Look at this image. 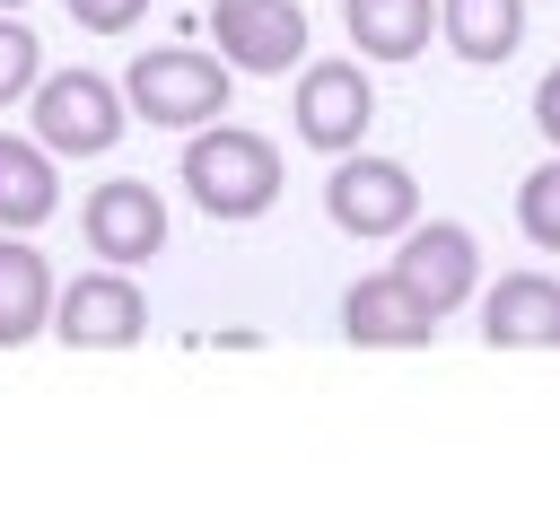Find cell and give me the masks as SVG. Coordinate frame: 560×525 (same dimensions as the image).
<instances>
[{"label": "cell", "mask_w": 560, "mask_h": 525, "mask_svg": "<svg viewBox=\"0 0 560 525\" xmlns=\"http://www.w3.org/2000/svg\"><path fill=\"white\" fill-rule=\"evenodd\" d=\"M140 9H149V0H70V18H79L88 35H122V26H140Z\"/></svg>", "instance_id": "18"}, {"label": "cell", "mask_w": 560, "mask_h": 525, "mask_svg": "<svg viewBox=\"0 0 560 525\" xmlns=\"http://www.w3.org/2000/svg\"><path fill=\"white\" fill-rule=\"evenodd\" d=\"M184 192L201 219H262L280 201V149L245 122H201L184 149Z\"/></svg>", "instance_id": "1"}, {"label": "cell", "mask_w": 560, "mask_h": 525, "mask_svg": "<svg viewBox=\"0 0 560 525\" xmlns=\"http://www.w3.org/2000/svg\"><path fill=\"white\" fill-rule=\"evenodd\" d=\"M210 44L228 70L245 79H280L306 61V9L298 0H219L210 9Z\"/></svg>", "instance_id": "8"}, {"label": "cell", "mask_w": 560, "mask_h": 525, "mask_svg": "<svg viewBox=\"0 0 560 525\" xmlns=\"http://www.w3.org/2000/svg\"><path fill=\"white\" fill-rule=\"evenodd\" d=\"M26 105H35V140L52 158H105V149H122V122H131L122 88L96 70H44L26 88Z\"/></svg>", "instance_id": "3"}, {"label": "cell", "mask_w": 560, "mask_h": 525, "mask_svg": "<svg viewBox=\"0 0 560 525\" xmlns=\"http://www.w3.org/2000/svg\"><path fill=\"white\" fill-rule=\"evenodd\" d=\"M394 280H402L429 315H455V306L481 289V245H472V228H455V219H411L402 245H394Z\"/></svg>", "instance_id": "7"}, {"label": "cell", "mask_w": 560, "mask_h": 525, "mask_svg": "<svg viewBox=\"0 0 560 525\" xmlns=\"http://www.w3.org/2000/svg\"><path fill=\"white\" fill-rule=\"evenodd\" d=\"M228 96H236L228 61L219 52H192V44H158V52H140L122 70V105L140 122H158V131H201V122L228 114Z\"/></svg>", "instance_id": "2"}, {"label": "cell", "mask_w": 560, "mask_h": 525, "mask_svg": "<svg viewBox=\"0 0 560 525\" xmlns=\"http://www.w3.org/2000/svg\"><path fill=\"white\" fill-rule=\"evenodd\" d=\"M341 26L368 61H420L438 35V0H341Z\"/></svg>", "instance_id": "14"}, {"label": "cell", "mask_w": 560, "mask_h": 525, "mask_svg": "<svg viewBox=\"0 0 560 525\" xmlns=\"http://www.w3.org/2000/svg\"><path fill=\"white\" fill-rule=\"evenodd\" d=\"M35 79H44V44H35V26L18 9H0V105H18Z\"/></svg>", "instance_id": "17"}, {"label": "cell", "mask_w": 560, "mask_h": 525, "mask_svg": "<svg viewBox=\"0 0 560 525\" xmlns=\"http://www.w3.org/2000/svg\"><path fill=\"white\" fill-rule=\"evenodd\" d=\"M481 341L490 350H560V280L551 271H508L481 298Z\"/></svg>", "instance_id": "11"}, {"label": "cell", "mask_w": 560, "mask_h": 525, "mask_svg": "<svg viewBox=\"0 0 560 525\" xmlns=\"http://www.w3.org/2000/svg\"><path fill=\"white\" fill-rule=\"evenodd\" d=\"M0 9H26V0H0Z\"/></svg>", "instance_id": "20"}, {"label": "cell", "mask_w": 560, "mask_h": 525, "mask_svg": "<svg viewBox=\"0 0 560 525\" xmlns=\"http://www.w3.org/2000/svg\"><path fill=\"white\" fill-rule=\"evenodd\" d=\"M516 228H525L542 254H560V158H542V166L516 184Z\"/></svg>", "instance_id": "16"}, {"label": "cell", "mask_w": 560, "mask_h": 525, "mask_svg": "<svg viewBox=\"0 0 560 525\" xmlns=\"http://www.w3.org/2000/svg\"><path fill=\"white\" fill-rule=\"evenodd\" d=\"M341 332H350L359 350H429L438 315H429L394 271H368V280L341 289Z\"/></svg>", "instance_id": "10"}, {"label": "cell", "mask_w": 560, "mask_h": 525, "mask_svg": "<svg viewBox=\"0 0 560 525\" xmlns=\"http://www.w3.org/2000/svg\"><path fill=\"white\" fill-rule=\"evenodd\" d=\"M534 131L560 149V70H542V88H534Z\"/></svg>", "instance_id": "19"}, {"label": "cell", "mask_w": 560, "mask_h": 525, "mask_svg": "<svg viewBox=\"0 0 560 525\" xmlns=\"http://www.w3.org/2000/svg\"><path fill=\"white\" fill-rule=\"evenodd\" d=\"M79 228H88V254L96 262H122V271L166 254V201H158V184H131V175L96 184L88 210H79Z\"/></svg>", "instance_id": "9"}, {"label": "cell", "mask_w": 560, "mask_h": 525, "mask_svg": "<svg viewBox=\"0 0 560 525\" xmlns=\"http://www.w3.org/2000/svg\"><path fill=\"white\" fill-rule=\"evenodd\" d=\"M324 219H332L341 236H402V228L420 219V184H411V166H394V158L341 149L332 175H324Z\"/></svg>", "instance_id": "4"}, {"label": "cell", "mask_w": 560, "mask_h": 525, "mask_svg": "<svg viewBox=\"0 0 560 525\" xmlns=\"http://www.w3.org/2000/svg\"><path fill=\"white\" fill-rule=\"evenodd\" d=\"M52 210H61V166H52V149H44V140L0 131V228L35 236Z\"/></svg>", "instance_id": "13"}, {"label": "cell", "mask_w": 560, "mask_h": 525, "mask_svg": "<svg viewBox=\"0 0 560 525\" xmlns=\"http://www.w3.org/2000/svg\"><path fill=\"white\" fill-rule=\"evenodd\" d=\"M52 262L18 236V228H0V350H26L44 324H52Z\"/></svg>", "instance_id": "12"}, {"label": "cell", "mask_w": 560, "mask_h": 525, "mask_svg": "<svg viewBox=\"0 0 560 525\" xmlns=\"http://www.w3.org/2000/svg\"><path fill=\"white\" fill-rule=\"evenodd\" d=\"M289 114H298V140H306V149L341 158V149H359L368 122H376V79H368L359 61H306Z\"/></svg>", "instance_id": "6"}, {"label": "cell", "mask_w": 560, "mask_h": 525, "mask_svg": "<svg viewBox=\"0 0 560 525\" xmlns=\"http://www.w3.org/2000/svg\"><path fill=\"white\" fill-rule=\"evenodd\" d=\"M438 35L464 52V61H508L525 44V0H438Z\"/></svg>", "instance_id": "15"}, {"label": "cell", "mask_w": 560, "mask_h": 525, "mask_svg": "<svg viewBox=\"0 0 560 525\" xmlns=\"http://www.w3.org/2000/svg\"><path fill=\"white\" fill-rule=\"evenodd\" d=\"M52 332L70 350H131L149 332V298H140V280L122 262H96L70 289H52Z\"/></svg>", "instance_id": "5"}]
</instances>
